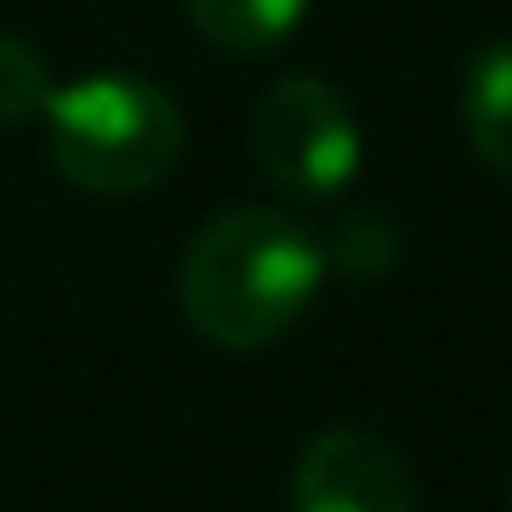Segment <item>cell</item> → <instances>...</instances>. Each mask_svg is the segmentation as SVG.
I'll return each mask as SVG.
<instances>
[{"label":"cell","instance_id":"obj_1","mask_svg":"<svg viewBox=\"0 0 512 512\" xmlns=\"http://www.w3.org/2000/svg\"><path fill=\"white\" fill-rule=\"evenodd\" d=\"M320 235L278 205L217 211L181 253V314L217 350H266L290 338L326 284Z\"/></svg>","mask_w":512,"mask_h":512},{"label":"cell","instance_id":"obj_2","mask_svg":"<svg viewBox=\"0 0 512 512\" xmlns=\"http://www.w3.org/2000/svg\"><path fill=\"white\" fill-rule=\"evenodd\" d=\"M43 127L55 169L97 199L151 193L175 175L187 151V121L175 97L139 73H85L73 85H55Z\"/></svg>","mask_w":512,"mask_h":512},{"label":"cell","instance_id":"obj_3","mask_svg":"<svg viewBox=\"0 0 512 512\" xmlns=\"http://www.w3.org/2000/svg\"><path fill=\"white\" fill-rule=\"evenodd\" d=\"M253 157L284 199L302 205L344 199L362 169V127L350 97L314 73L278 79L253 109Z\"/></svg>","mask_w":512,"mask_h":512},{"label":"cell","instance_id":"obj_4","mask_svg":"<svg viewBox=\"0 0 512 512\" xmlns=\"http://www.w3.org/2000/svg\"><path fill=\"white\" fill-rule=\"evenodd\" d=\"M290 512H416V476L392 440L326 428L290 470Z\"/></svg>","mask_w":512,"mask_h":512},{"label":"cell","instance_id":"obj_5","mask_svg":"<svg viewBox=\"0 0 512 512\" xmlns=\"http://www.w3.org/2000/svg\"><path fill=\"white\" fill-rule=\"evenodd\" d=\"M193 31L217 49V55H235V61H260L272 49H284L314 0H181Z\"/></svg>","mask_w":512,"mask_h":512},{"label":"cell","instance_id":"obj_6","mask_svg":"<svg viewBox=\"0 0 512 512\" xmlns=\"http://www.w3.org/2000/svg\"><path fill=\"white\" fill-rule=\"evenodd\" d=\"M464 133L470 151L512 181V37H494L464 67Z\"/></svg>","mask_w":512,"mask_h":512},{"label":"cell","instance_id":"obj_7","mask_svg":"<svg viewBox=\"0 0 512 512\" xmlns=\"http://www.w3.org/2000/svg\"><path fill=\"white\" fill-rule=\"evenodd\" d=\"M320 247H326V266H338L344 278H380V272H392V260H398V223H392L386 211L350 205V211L338 217V229L320 235Z\"/></svg>","mask_w":512,"mask_h":512},{"label":"cell","instance_id":"obj_8","mask_svg":"<svg viewBox=\"0 0 512 512\" xmlns=\"http://www.w3.org/2000/svg\"><path fill=\"white\" fill-rule=\"evenodd\" d=\"M55 97V73H49V55L13 31H0V127H25V121H43Z\"/></svg>","mask_w":512,"mask_h":512}]
</instances>
